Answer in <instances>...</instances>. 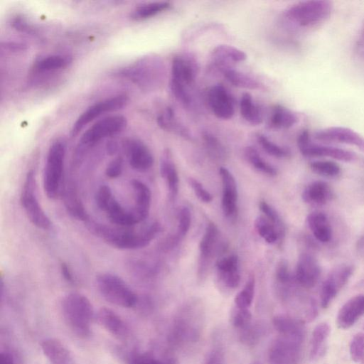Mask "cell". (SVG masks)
<instances>
[{
    "label": "cell",
    "mask_w": 364,
    "mask_h": 364,
    "mask_svg": "<svg viewBox=\"0 0 364 364\" xmlns=\"http://www.w3.org/2000/svg\"><path fill=\"white\" fill-rule=\"evenodd\" d=\"M88 230L112 247L120 250H136L147 246L159 233L161 227L155 222L139 232L125 228H112L91 219L85 222Z\"/></svg>",
    "instance_id": "6da1fadb"
},
{
    "label": "cell",
    "mask_w": 364,
    "mask_h": 364,
    "mask_svg": "<svg viewBox=\"0 0 364 364\" xmlns=\"http://www.w3.org/2000/svg\"><path fill=\"white\" fill-rule=\"evenodd\" d=\"M61 311L66 324L75 335L83 338L90 336L95 314L90 301L85 295L67 294L62 300Z\"/></svg>",
    "instance_id": "7a4b0ae2"
},
{
    "label": "cell",
    "mask_w": 364,
    "mask_h": 364,
    "mask_svg": "<svg viewBox=\"0 0 364 364\" xmlns=\"http://www.w3.org/2000/svg\"><path fill=\"white\" fill-rule=\"evenodd\" d=\"M66 146L56 140L50 146L43 171V189L49 199H55L62 193Z\"/></svg>",
    "instance_id": "3957f363"
},
{
    "label": "cell",
    "mask_w": 364,
    "mask_h": 364,
    "mask_svg": "<svg viewBox=\"0 0 364 364\" xmlns=\"http://www.w3.org/2000/svg\"><path fill=\"white\" fill-rule=\"evenodd\" d=\"M127 124L126 117L122 115H111L95 122L81 136L75 152V161L80 160L90 148L103 139L121 132Z\"/></svg>",
    "instance_id": "277c9868"
},
{
    "label": "cell",
    "mask_w": 364,
    "mask_h": 364,
    "mask_svg": "<svg viewBox=\"0 0 364 364\" xmlns=\"http://www.w3.org/2000/svg\"><path fill=\"white\" fill-rule=\"evenodd\" d=\"M333 4L326 0L297 2L285 11V17L300 27H312L326 21L333 11Z\"/></svg>",
    "instance_id": "5b68a950"
},
{
    "label": "cell",
    "mask_w": 364,
    "mask_h": 364,
    "mask_svg": "<svg viewBox=\"0 0 364 364\" xmlns=\"http://www.w3.org/2000/svg\"><path fill=\"white\" fill-rule=\"evenodd\" d=\"M97 289L108 302L123 308H131L138 302V297L129 286L117 275L102 273L97 277Z\"/></svg>",
    "instance_id": "8992f818"
},
{
    "label": "cell",
    "mask_w": 364,
    "mask_h": 364,
    "mask_svg": "<svg viewBox=\"0 0 364 364\" xmlns=\"http://www.w3.org/2000/svg\"><path fill=\"white\" fill-rule=\"evenodd\" d=\"M124 74L142 87L152 90L161 85L165 76V67L160 58L149 56L127 69Z\"/></svg>",
    "instance_id": "52a82bcc"
},
{
    "label": "cell",
    "mask_w": 364,
    "mask_h": 364,
    "mask_svg": "<svg viewBox=\"0 0 364 364\" xmlns=\"http://www.w3.org/2000/svg\"><path fill=\"white\" fill-rule=\"evenodd\" d=\"M21 203L28 219L34 226L42 230L50 228V220L36 196V177L33 171H29L25 178L21 193Z\"/></svg>",
    "instance_id": "ba28073f"
},
{
    "label": "cell",
    "mask_w": 364,
    "mask_h": 364,
    "mask_svg": "<svg viewBox=\"0 0 364 364\" xmlns=\"http://www.w3.org/2000/svg\"><path fill=\"white\" fill-rule=\"evenodd\" d=\"M297 145L301 154L305 157H329L345 162L353 161L356 159L355 154L348 150L312 143L307 130L299 134Z\"/></svg>",
    "instance_id": "9c48e42d"
},
{
    "label": "cell",
    "mask_w": 364,
    "mask_h": 364,
    "mask_svg": "<svg viewBox=\"0 0 364 364\" xmlns=\"http://www.w3.org/2000/svg\"><path fill=\"white\" fill-rule=\"evenodd\" d=\"M127 96L119 95L102 100L90 105L77 117L73 124L71 135H77L86 125L102 114L122 109L127 105Z\"/></svg>",
    "instance_id": "30bf717a"
},
{
    "label": "cell",
    "mask_w": 364,
    "mask_h": 364,
    "mask_svg": "<svg viewBox=\"0 0 364 364\" xmlns=\"http://www.w3.org/2000/svg\"><path fill=\"white\" fill-rule=\"evenodd\" d=\"M354 272L351 264H343L333 268L324 280L320 294L321 305L327 308Z\"/></svg>",
    "instance_id": "8fae6325"
},
{
    "label": "cell",
    "mask_w": 364,
    "mask_h": 364,
    "mask_svg": "<svg viewBox=\"0 0 364 364\" xmlns=\"http://www.w3.org/2000/svg\"><path fill=\"white\" fill-rule=\"evenodd\" d=\"M198 66L195 59L188 55H179L171 64V89H188L195 80Z\"/></svg>",
    "instance_id": "7c38bea8"
},
{
    "label": "cell",
    "mask_w": 364,
    "mask_h": 364,
    "mask_svg": "<svg viewBox=\"0 0 364 364\" xmlns=\"http://www.w3.org/2000/svg\"><path fill=\"white\" fill-rule=\"evenodd\" d=\"M302 343L279 336L270 346L269 360L272 364H297L301 357Z\"/></svg>",
    "instance_id": "4fadbf2b"
},
{
    "label": "cell",
    "mask_w": 364,
    "mask_h": 364,
    "mask_svg": "<svg viewBox=\"0 0 364 364\" xmlns=\"http://www.w3.org/2000/svg\"><path fill=\"white\" fill-rule=\"evenodd\" d=\"M314 139L326 143H341L357 147L364 151V137L345 127H331L318 130Z\"/></svg>",
    "instance_id": "5bb4252c"
},
{
    "label": "cell",
    "mask_w": 364,
    "mask_h": 364,
    "mask_svg": "<svg viewBox=\"0 0 364 364\" xmlns=\"http://www.w3.org/2000/svg\"><path fill=\"white\" fill-rule=\"evenodd\" d=\"M208 104L213 114L219 119H229L235 114V104L231 95L222 85L210 87L208 95Z\"/></svg>",
    "instance_id": "9a60e30c"
},
{
    "label": "cell",
    "mask_w": 364,
    "mask_h": 364,
    "mask_svg": "<svg viewBox=\"0 0 364 364\" xmlns=\"http://www.w3.org/2000/svg\"><path fill=\"white\" fill-rule=\"evenodd\" d=\"M321 269L317 259L309 253L300 255L296 267L294 278L303 287H314L318 282Z\"/></svg>",
    "instance_id": "2e32d148"
},
{
    "label": "cell",
    "mask_w": 364,
    "mask_h": 364,
    "mask_svg": "<svg viewBox=\"0 0 364 364\" xmlns=\"http://www.w3.org/2000/svg\"><path fill=\"white\" fill-rule=\"evenodd\" d=\"M130 166L139 172L148 171L154 164V157L149 149L138 139H130L124 146Z\"/></svg>",
    "instance_id": "e0dca14e"
},
{
    "label": "cell",
    "mask_w": 364,
    "mask_h": 364,
    "mask_svg": "<svg viewBox=\"0 0 364 364\" xmlns=\"http://www.w3.org/2000/svg\"><path fill=\"white\" fill-rule=\"evenodd\" d=\"M272 322L280 336L303 343L306 335L304 321L291 316L278 315Z\"/></svg>",
    "instance_id": "ac0fdd59"
},
{
    "label": "cell",
    "mask_w": 364,
    "mask_h": 364,
    "mask_svg": "<svg viewBox=\"0 0 364 364\" xmlns=\"http://www.w3.org/2000/svg\"><path fill=\"white\" fill-rule=\"evenodd\" d=\"M364 315V294L356 295L348 300L340 309L336 322L340 328L347 329Z\"/></svg>",
    "instance_id": "d6986e66"
},
{
    "label": "cell",
    "mask_w": 364,
    "mask_h": 364,
    "mask_svg": "<svg viewBox=\"0 0 364 364\" xmlns=\"http://www.w3.org/2000/svg\"><path fill=\"white\" fill-rule=\"evenodd\" d=\"M99 324L110 334L118 338H125L129 334V327L124 319L113 310L102 307L96 314Z\"/></svg>",
    "instance_id": "ffe728a7"
},
{
    "label": "cell",
    "mask_w": 364,
    "mask_h": 364,
    "mask_svg": "<svg viewBox=\"0 0 364 364\" xmlns=\"http://www.w3.org/2000/svg\"><path fill=\"white\" fill-rule=\"evenodd\" d=\"M61 193L65 208L71 217L84 222L90 219L78 194L76 185L73 181L67 182Z\"/></svg>",
    "instance_id": "44dd1931"
},
{
    "label": "cell",
    "mask_w": 364,
    "mask_h": 364,
    "mask_svg": "<svg viewBox=\"0 0 364 364\" xmlns=\"http://www.w3.org/2000/svg\"><path fill=\"white\" fill-rule=\"evenodd\" d=\"M219 174L223 184L222 208L226 216L232 215L237 208V191L235 178L225 167H220Z\"/></svg>",
    "instance_id": "7402d4cb"
},
{
    "label": "cell",
    "mask_w": 364,
    "mask_h": 364,
    "mask_svg": "<svg viewBox=\"0 0 364 364\" xmlns=\"http://www.w3.org/2000/svg\"><path fill=\"white\" fill-rule=\"evenodd\" d=\"M132 187L134 196V205L132 212L139 223L146 219L149 215L151 193L149 188L137 179L132 181Z\"/></svg>",
    "instance_id": "603a6c76"
},
{
    "label": "cell",
    "mask_w": 364,
    "mask_h": 364,
    "mask_svg": "<svg viewBox=\"0 0 364 364\" xmlns=\"http://www.w3.org/2000/svg\"><path fill=\"white\" fill-rule=\"evenodd\" d=\"M333 196L332 188L323 181H316L309 184L301 196L305 203L318 206L328 203Z\"/></svg>",
    "instance_id": "cb8c5ba5"
},
{
    "label": "cell",
    "mask_w": 364,
    "mask_h": 364,
    "mask_svg": "<svg viewBox=\"0 0 364 364\" xmlns=\"http://www.w3.org/2000/svg\"><path fill=\"white\" fill-rule=\"evenodd\" d=\"M41 346L50 364H74L70 352L60 341L46 338L42 341Z\"/></svg>",
    "instance_id": "d4e9b609"
},
{
    "label": "cell",
    "mask_w": 364,
    "mask_h": 364,
    "mask_svg": "<svg viewBox=\"0 0 364 364\" xmlns=\"http://www.w3.org/2000/svg\"><path fill=\"white\" fill-rule=\"evenodd\" d=\"M216 267L223 284L229 288L238 287L240 282L239 259L237 255H231L216 262Z\"/></svg>",
    "instance_id": "484cf974"
},
{
    "label": "cell",
    "mask_w": 364,
    "mask_h": 364,
    "mask_svg": "<svg viewBox=\"0 0 364 364\" xmlns=\"http://www.w3.org/2000/svg\"><path fill=\"white\" fill-rule=\"evenodd\" d=\"M109 221L121 228H129L137 224L132 210H127L113 196L102 210Z\"/></svg>",
    "instance_id": "4316f807"
},
{
    "label": "cell",
    "mask_w": 364,
    "mask_h": 364,
    "mask_svg": "<svg viewBox=\"0 0 364 364\" xmlns=\"http://www.w3.org/2000/svg\"><path fill=\"white\" fill-rule=\"evenodd\" d=\"M309 229L321 242H328L332 238V228L327 215L321 211L311 213L306 218Z\"/></svg>",
    "instance_id": "83f0119b"
},
{
    "label": "cell",
    "mask_w": 364,
    "mask_h": 364,
    "mask_svg": "<svg viewBox=\"0 0 364 364\" xmlns=\"http://www.w3.org/2000/svg\"><path fill=\"white\" fill-rule=\"evenodd\" d=\"M160 173L166 182L170 197L174 198L178 191V176L169 149H166L161 156Z\"/></svg>",
    "instance_id": "f1b7e54d"
},
{
    "label": "cell",
    "mask_w": 364,
    "mask_h": 364,
    "mask_svg": "<svg viewBox=\"0 0 364 364\" xmlns=\"http://www.w3.org/2000/svg\"><path fill=\"white\" fill-rule=\"evenodd\" d=\"M329 333L330 327L326 323H321L315 327L311 340L310 358L311 360H316L324 355Z\"/></svg>",
    "instance_id": "f546056e"
},
{
    "label": "cell",
    "mask_w": 364,
    "mask_h": 364,
    "mask_svg": "<svg viewBox=\"0 0 364 364\" xmlns=\"http://www.w3.org/2000/svg\"><path fill=\"white\" fill-rule=\"evenodd\" d=\"M297 115L289 109L276 105L272 112L269 125L275 129H288L297 123Z\"/></svg>",
    "instance_id": "4dcf8cb0"
},
{
    "label": "cell",
    "mask_w": 364,
    "mask_h": 364,
    "mask_svg": "<svg viewBox=\"0 0 364 364\" xmlns=\"http://www.w3.org/2000/svg\"><path fill=\"white\" fill-rule=\"evenodd\" d=\"M240 109L242 117L252 125L260 124L262 122V114L259 107L255 103L252 95L245 92L240 102Z\"/></svg>",
    "instance_id": "1f68e13d"
},
{
    "label": "cell",
    "mask_w": 364,
    "mask_h": 364,
    "mask_svg": "<svg viewBox=\"0 0 364 364\" xmlns=\"http://www.w3.org/2000/svg\"><path fill=\"white\" fill-rule=\"evenodd\" d=\"M212 58L218 63L242 62L247 58L242 50L228 45H218L212 51Z\"/></svg>",
    "instance_id": "d6a6232c"
},
{
    "label": "cell",
    "mask_w": 364,
    "mask_h": 364,
    "mask_svg": "<svg viewBox=\"0 0 364 364\" xmlns=\"http://www.w3.org/2000/svg\"><path fill=\"white\" fill-rule=\"evenodd\" d=\"M218 238L219 230L217 226L213 223H210L199 245L200 253L203 259H207L213 255L217 248Z\"/></svg>",
    "instance_id": "836d02e7"
},
{
    "label": "cell",
    "mask_w": 364,
    "mask_h": 364,
    "mask_svg": "<svg viewBox=\"0 0 364 364\" xmlns=\"http://www.w3.org/2000/svg\"><path fill=\"white\" fill-rule=\"evenodd\" d=\"M223 74L228 81L237 87L257 90L260 87L257 80L237 70L225 68L223 69Z\"/></svg>",
    "instance_id": "e575fe53"
},
{
    "label": "cell",
    "mask_w": 364,
    "mask_h": 364,
    "mask_svg": "<svg viewBox=\"0 0 364 364\" xmlns=\"http://www.w3.org/2000/svg\"><path fill=\"white\" fill-rule=\"evenodd\" d=\"M72 61L69 55H49L38 60L36 68L39 71H50L65 68Z\"/></svg>",
    "instance_id": "d590c367"
},
{
    "label": "cell",
    "mask_w": 364,
    "mask_h": 364,
    "mask_svg": "<svg viewBox=\"0 0 364 364\" xmlns=\"http://www.w3.org/2000/svg\"><path fill=\"white\" fill-rule=\"evenodd\" d=\"M170 7L168 1H153L138 6L132 12L135 19H145L152 17Z\"/></svg>",
    "instance_id": "8d00e7d4"
},
{
    "label": "cell",
    "mask_w": 364,
    "mask_h": 364,
    "mask_svg": "<svg viewBox=\"0 0 364 364\" xmlns=\"http://www.w3.org/2000/svg\"><path fill=\"white\" fill-rule=\"evenodd\" d=\"M245 156L249 163L258 171L269 176L277 174V169L264 161L254 147L247 146L245 150Z\"/></svg>",
    "instance_id": "74e56055"
},
{
    "label": "cell",
    "mask_w": 364,
    "mask_h": 364,
    "mask_svg": "<svg viewBox=\"0 0 364 364\" xmlns=\"http://www.w3.org/2000/svg\"><path fill=\"white\" fill-rule=\"evenodd\" d=\"M255 227L267 242L272 244L280 240L277 229L266 217L258 216L255 220Z\"/></svg>",
    "instance_id": "f35d334b"
},
{
    "label": "cell",
    "mask_w": 364,
    "mask_h": 364,
    "mask_svg": "<svg viewBox=\"0 0 364 364\" xmlns=\"http://www.w3.org/2000/svg\"><path fill=\"white\" fill-rule=\"evenodd\" d=\"M310 168L316 174L326 178H335L340 175L341 169L338 164L329 160L312 161Z\"/></svg>",
    "instance_id": "ab89813d"
},
{
    "label": "cell",
    "mask_w": 364,
    "mask_h": 364,
    "mask_svg": "<svg viewBox=\"0 0 364 364\" xmlns=\"http://www.w3.org/2000/svg\"><path fill=\"white\" fill-rule=\"evenodd\" d=\"M255 288V277L251 276L243 289L235 297V306L240 309H249L253 300Z\"/></svg>",
    "instance_id": "60d3db41"
},
{
    "label": "cell",
    "mask_w": 364,
    "mask_h": 364,
    "mask_svg": "<svg viewBox=\"0 0 364 364\" xmlns=\"http://www.w3.org/2000/svg\"><path fill=\"white\" fill-rule=\"evenodd\" d=\"M159 125L166 130L176 132L180 135L186 136L188 133L184 128L177 122L174 112L171 107H168L163 114L158 117Z\"/></svg>",
    "instance_id": "b9f144b4"
},
{
    "label": "cell",
    "mask_w": 364,
    "mask_h": 364,
    "mask_svg": "<svg viewBox=\"0 0 364 364\" xmlns=\"http://www.w3.org/2000/svg\"><path fill=\"white\" fill-rule=\"evenodd\" d=\"M257 139L262 148L271 156L284 158L291 154L290 151L287 148L275 144L263 134H257Z\"/></svg>",
    "instance_id": "7bdbcfd3"
},
{
    "label": "cell",
    "mask_w": 364,
    "mask_h": 364,
    "mask_svg": "<svg viewBox=\"0 0 364 364\" xmlns=\"http://www.w3.org/2000/svg\"><path fill=\"white\" fill-rule=\"evenodd\" d=\"M259 209L277 229L280 240L284 237L285 228L281 217L276 210L265 201L259 203Z\"/></svg>",
    "instance_id": "ee69618b"
},
{
    "label": "cell",
    "mask_w": 364,
    "mask_h": 364,
    "mask_svg": "<svg viewBox=\"0 0 364 364\" xmlns=\"http://www.w3.org/2000/svg\"><path fill=\"white\" fill-rule=\"evenodd\" d=\"M240 331V341L247 346H254L262 336L264 328L258 323H251Z\"/></svg>",
    "instance_id": "f6af8a7d"
},
{
    "label": "cell",
    "mask_w": 364,
    "mask_h": 364,
    "mask_svg": "<svg viewBox=\"0 0 364 364\" xmlns=\"http://www.w3.org/2000/svg\"><path fill=\"white\" fill-rule=\"evenodd\" d=\"M205 148L213 157L221 159L225 156V149L219 139L210 133H205L203 136Z\"/></svg>",
    "instance_id": "bcb514c9"
},
{
    "label": "cell",
    "mask_w": 364,
    "mask_h": 364,
    "mask_svg": "<svg viewBox=\"0 0 364 364\" xmlns=\"http://www.w3.org/2000/svg\"><path fill=\"white\" fill-rule=\"evenodd\" d=\"M350 355L355 363L364 360V333H358L353 337L350 343Z\"/></svg>",
    "instance_id": "7dc6e473"
},
{
    "label": "cell",
    "mask_w": 364,
    "mask_h": 364,
    "mask_svg": "<svg viewBox=\"0 0 364 364\" xmlns=\"http://www.w3.org/2000/svg\"><path fill=\"white\" fill-rule=\"evenodd\" d=\"M231 321L235 328L243 329L252 323V314L249 309L235 306L231 316Z\"/></svg>",
    "instance_id": "c3c4849f"
},
{
    "label": "cell",
    "mask_w": 364,
    "mask_h": 364,
    "mask_svg": "<svg viewBox=\"0 0 364 364\" xmlns=\"http://www.w3.org/2000/svg\"><path fill=\"white\" fill-rule=\"evenodd\" d=\"M191 223V215L187 207H183L178 213V224L176 236L178 238L184 237L189 230Z\"/></svg>",
    "instance_id": "681fc988"
},
{
    "label": "cell",
    "mask_w": 364,
    "mask_h": 364,
    "mask_svg": "<svg viewBox=\"0 0 364 364\" xmlns=\"http://www.w3.org/2000/svg\"><path fill=\"white\" fill-rule=\"evenodd\" d=\"M114 196L111 188L107 185H102L95 193V203L101 210L107 202Z\"/></svg>",
    "instance_id": "f907efd6"
},
{
    "label": "cell",
    "mask_w": 364,
    "mask_h": 364,
    "mask_svg": "<svg viewBox=\"0 0 364 364\" xmlns=\"http://www.w3.org/2000/svg\"><path fill=\"white\" fill-rule=\"evenodd\" d=\"M188 182L196 196L204 203H210L213 200L212 195L203 188L202 184L197 180L190 178Z\"/></svg>",
    "instance_id": "816d5d0a"
},
{
    "label": "cell",
    "mask_w": 364,
    "mask_h": 364,
    "mask_svg": "<svg viewBox=\"0 0 364 364\" xmlns=\"http://www.w3.org/2000/svg\"><path fill=\"white\" fill-rule=\"evenodd\" d=\"M128 364H167L149 354H133L128 358Z\"/></svg>",
    "instance_id": "f5cc1de1"
},
{
    "label": "cell",
    "mask_w": 364,
    "mask_h": 364,
    "mask_svg": "<svg viewBox=\"0 0 364 364\" xmlns=\"http://www.w3.org/2000/svg\"><path fill=\"white\" fill-rule=\"evenodd\" d=\"M123 171V159L117 157L113 159L107 166L105 174L110 178H115L119 176Z\"/></svg>",
    "instance_id": "db71d44e"
},
{
    "label": "cell",
    "mask_w": 364,
    "mask_h": 364,
    "mask_svg": "<svg viewBox=\"0 0 364 364\" xmlns=\"http://www.w3.org/2000/svg\"><path fill=\"white\" fill-rule=\"evenodd\" d=\"M276 276L278 281L282 284H288L291 281V275L289 271L288 265L285 261H282L279 264Z\"/></svg>",
    "instance_id": "11a10c76"
},
{
    "label": "cell",
    "mask_w": 364,
    "mask_h": 364,
    "mask_svg": "<svg viewBox=\"0 0 364 364\" xmlns=\"http://www.w3.org/2000/svg\"><path fill=\"white\" fill-rule=\"evenodd\" d=\"M355 50L360 58L364 59V22L355 42Z\"/></svg>",
    "instance_id": "9f6ffc18"
},
{
    "label": "cell",
    "mask_w": 364,
    "mask_h": 364,
    "mask_svg": "<svg viewBox=\"0 0 364 364\" xmlns=\"http://www.w3.org/2000/svg\"><path fill=\"white\" fill-rule=\"evenodd\" d=\"M205 364H224L222 353L220 350L213 351L208 357Z\"/></svg>",
    "instance_id": "6f0895ef"
},
{
    "label": "cell",
    "mask_w": 364,
    "mask_h": 364,
    "mask_svg": "<svg viewBox=\"0 0 364 364\" xmlns=\"http://www.w3.org/2000/svg\"><path fill=\"white\" fill-rule=\"evenodd\" d=\"M60 272L65 280L70 283L73 282L74 279L73 273L69 266L65 262H62L60 264Z\"/></svg>",
    "instance_id": "680465c9"
},
{
    "label": "cell",
    "mask_w": 364,
    "mask_h": 364,
    "mask_svg": "<svg viewBox=\"0 0 364 364\" xmlns=\"http://www.w3.org/2000/svg\"><path fill=\"white\" fill-rule=\"evenodd\" d=\"M0 364H15L14 356L10 352L4 351L0 354Z\"/></svg>",
    "instance_id": "91938a15"
},
{
    "label": "cell",
    "mask_w": 364,
    "mask_h": 364,
    "mask_svg": "<svg viewBox=\"0 0 364 364\" xmlns=\"http://www.w3.org/2000/svg\"><path fill=\"white\" fill-rule=\"evenodd\" d=\"M116 151H117V146L114 144L110 143L107 145V151L109 154H113L116 152Z\"/></svg>",
    "instance_id": "94428289"
},
{
    "label": "cell",
    "mask_w": 364,
    "mask_h": 364,
    "mask_svg": "<svg viewBox=\"0 0 364 364\" xmlns=\"http://www.w3.org/2000/svg\"><path fill=\"white\" fill-rule=\"evenodd\" d=\"M250 364H261V363H259V362L255 361V362H252V363H251Z\"/></svg>",
    "instance_id": "6125c7cd"
}]
</instances>
